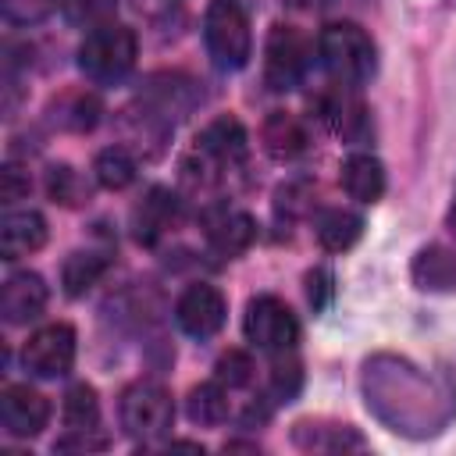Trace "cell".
Returning a JSON list of instances; mask_svg holds the SVG:
<instances>
[{
    "mask_svg": "<svg viewBox=\"0 0 456 456\" xmlns=\"http://www.w3.org/2000/svg\"><path fill=\"white\" fill-rule=\"evenodd\" d=\"M317 57L328 78H335L342 89L363 86L378 68L374 39L356 21H331L317 36Z\"/></svg>",
    "mask_w": 456,
    "mask_h": 456,
    "instance_id": "obj_1",
    "label": "cell"
},
{
    "mask_svg": "<svg viewBox=\"0 0 456 456\" xmlns=\"http://www.w3.org/2000/svg\"><path fill=\"white\" fill-rule=\"evenodd\" d=\"M203 43L221 71H239L246 68L253 53V36H249V18L239 0H210L203 14Z\"/></svg>",
    "mask_w": 456,
    "mask_h": 456,
    "instance_id": "obj_2",
    "label": "cell"
},
{
    "mask_svg": "<svg viewBox=\"0 0 456 456\" xmlns=\"http://www.w3.org/2000/svg\"><path fill=\"white\" fill-rule=\"evenodd\" d=\"M135 53H139V43H135V32L128 25H100L93 28L82 46H78V68L86 78L100 82V86H110V82H121L132 68H135Z\"/></svg>",
    "mask_w": 456,
    "mask_h": 456,
    "instance_id": "obj_3",
    "label": "cell"
},
{
    "mask_svg": "<svg viewBox=\"0 0 456 456\" xmlns=\"http://www.w3.org/2000/svg\"><path fill=\"white\" fill-rule=\"evenodd\" d=\"M118 413H121V428L125 435L132 438H160L171 420H175V403H171V392L157 381H135L121 392V403H118Z\"/></svg>",
    "mask_w": 456,
    "mask_h": 456,
    "instance_id": "obj_4",
    "label": "cell"
},
{
    "mask_svg": "<svg viewBox=\"0 0 456 456\" xmlns=\"http://www.w3.org/2000/svg\"><path fill=\"white\" fill-rule=\"evenodd\" d=\"M242 331L260 353H271V356L292 353L299 342V321L278 296H253L246 306Z\"/></svg>",
    "mask_w": 456,
    "mask_h": 456,
    "instance_id": "obj_5",
    "label": "cell"
},
{
    "mask_svg": "<svg viewBox=\"0 0 456 456\" xmlns=\"http://www.w3.org/2000/svg\"><path fill=\"white\" fill-rule=\"evenodd\" d=\"M306 68H310L306 39L292 25H274L267 32V46H264V82L274 93H289L303 82Z\"/></svg>",
    "mask_w": 456,
    "mask_h": 456,
    "instance_id": "obj_6",
    "label": "cell"
},
{
    "mask_svg": "<svg viewBox=\"0 0 456 456\" xmlns=\"http://www.w3.org/2000/svg\"><path fill=\"white\" fill-rule=\"evenodd\" d=\"M21 363L36 378H64L75 363V328L57 321L32 331L21 349Z\"/></svg>",
    "mask_w": 456,
    "mask_h": 456,
    "instance_id": "obj_7",
    "label": "cell"
},
{
    "mask_svg": "<svg viewBox=\"0 0 456 456\" xmlns=\"http://www.w3.org/2000/svg\"><path fill=\"white\" fill-rule=\"evenodd\" d=\"M224 314H228V303H224V296L214 289V285H189L182 296H178V303H175V321H178V328L185 331V335H192V338H210V335H217L221 331V324H224Z\"/></svg>",
    "mask_w": 456,
    "mask_h": 456,
    "instance_id": "obj_8",
    "label": "cell"
},
{
    "mask_svg": "<svg viewBox=\"0 0 456 456\" xmlns=\"http://www.w3.org/2000/svg\"><path fill=\"white\" fill-rule=\"evenodd\" d=\"M50 420V403L28 385H7L0 392V424L11 438H36Z\"/></svg>",
    "mask_w": 456,
    "mask_h": 456,
    "instance_id": "obj_9",
    "label": "cell"
},
{
    "mask_svg": "<svg viewBox=\"0 0 456 456\" xmlns=\"http://www.w3.org/2000/svg\"><path fill=\"white\" fill-rule=\"evenodd\" d=\"M196 157H200L203 171H214V175L242 164L246 160V128L235 118L210 121L196 139Z\"/></svg>",
    "mask_w": 456,
    "mask_h": 456,
    "instance_id": "obj_10",
    "label": "cell"
},
{
    "mask_svg": "<svg viewBox=\"0 0 456 456\" xmlns=\"http://www.w3.org/2000/svg\"><path fill=\"white\" fill-rule=\"evenodd\" d=\"M46 281L36 271H18L0 289V314L7 324H28L46 310Z\"/></svg>",
    "mask_w": 456,
    "mask_h": 456,
    "instance_id": "obj_11",
    "label": "cell"
},
{
    "mask_svg": "<svg viewBox=\"0 0 456 456\" xmlns=\"http://www.w3.org/2000/svg\"><path fill=\"white\" fill-rule=\"evenodd\" d=\"M203 232H207V242H210L214 253L235 256V253H242V249L253 242L256 224H253V217L242 214V210L217 207V210H210V214L203 217Z\"/></svg>",
    "mask_w": 456,
    "mask_h": 456,
    "instance_id": "obj_12",
    "label": "cell"
},
{
    "mask_svg": "<svg viewBox=\"0 0 456 456\" xmlns=\"http://www.w3.org/2000/svg\"><path fill=\"white\" fill-rule=\"evenodd\" d=\"M46 242V221L36 210H7L0 221V256L21 260Z\"/></svg>",
    "mask_w": 456,
    "mask_h": 456,
    "instance_id": "obj_13",
    "label": "cell"
},
{
    "mask_svg": "<svg viewBox=\"0 0 456 456\" xmlns=\"http://www.w3.org/2000/svg\"><path fill=\"white\" fill-rule=\"evenodd\" d=\"M178 221V196L171 189H150L146 200L135 207L132 224H135V239L139 242H157L171 224Z\"/></svg>",
    "mask_w": 456,
    "mask_h": 456,
    "instance_id": "obj_14",
    "label": "cell"
},
{
    "mask_svg": "<svg viewBox=\"0 0 456 456\" xmlns=\"http://www.w3.org/2000/svg\"><path fill=\"white\" fill-rule=\"evenodd\" d=\"M342 189L356 203H374L385 192V167L370 153H353L342 164Z\"/></svg>",
    "mask_w": 456,
    "mask_h": 456,
    "instance_id": "obj_15",
    "label": "cell"
},
{
    "mask_svg": "<svg viewBox=\"0 0 456 456\" xmlns=\"http://www.w3.org/2000/svg\"><path fill=\"white\" fill-rule=\"evenodd\" d=\"M264 150L274 157V160H292L306 150V132L303 125L292 118V114H271L264 121Z\"/></svg>",
    "mask_w": 456,
    "mask_h": 456,
    "instance_id": "obj_16",
    "label": "cell"
},
{
    "mask_svg": "<svg viewBox=\"0 0 456 456\" xmlns=\"http://www.w3.org/2000/svg\"><path fill=\"white\" fill-rule=\"evenodd\" d=\"M413 281L420 289H456V253L428 246L413 260Z\"/></svg>",
    "mask_w": 456,
    "mask_h": 456,
    "instance_id": "obj_17",
    "label": "cell"
},
{
    "mask_svg": "<svg viewBox=\"0 0 456 456\" xmlns=\"http://www.w3.org/2000/svg\"><path fill=\"white\" fill-rule=\"evenodd\" d=\"M107 267H110V260H107L103 253H93V249H86V253H71V256L64 260V267H61L64 292H68V296H82V292H89V289L103 278Z\"/></svg>",
    "mask_w": 456,
    "mask_h": 456,
    "instance_id": "obj_18",
    "label": "cell"
},
{
    "mask_svg": "<svg viewBox=\"0 0 456 456\" xmlns=\"http://www.w3.org/2000/svg\"><path fill=\"white\" fill-rule=\"evenodd\" d=\"M360 235H363V221H360V214H353V210H328V214H321V221H317V242H321L324 249H331V253L349 249Z\"/></svg>",
    "mask_w": 456,
    "mask_h": 456,
    "instance_id": "obj_19",
    "label": "cell"
},
{
    "mask_svg": "<svg viewBox=\"0 0 456 456\" xmlns=\"http://www.w3.org/2000/svg\"><path fill=\"white\" fill-rule=\"evenodd\" d=\"M93 175L103 189H125L135 182V160L125 146H110V150H100L96 153V164H93Z\"/></svg>",
    "mask_w": 456,
    "mask_h": 456,
    "instance_id": "obj_20",
    "label": "cell"
},
{
    "mask_svg": "<svg viewBox=\"0 0 456 456\" xmlns=\"http://www.w3.org/2000/svg\"><path fill=\"white\" fill-rule=\"evenodd\" d=\"M189 417L196 424H221L228 417V388L214 378L189 392Z\"/></svg>",
    "mask_w": 456,
    "mask_h": 456,
    "instance_id": "obj_21",
    "label": "cell"
},
{
    "mask_svg": "<svg viewBox=\"0 0 456 456\" xmlns=\"http://www.w3.org/2000/svg\"><path fill=\"white\" fill-rule=\"evenodd\" d=\"M96 118H100V103H96V96L71 93V96H64V100L53 103V121H57L61 128L86 132V128L96 125Z\"/></svg>",
    "mask_w": 456,
    "mask_h": 456,
    "instance_id": "obj_22",
    "label": "cell"
},
{
    "mask_svg": "<svg viewBox=\"0 0 456 456\" xmlns=\"http://www.w3.org/2000/svg\"><path fill=\"white\" fill-rule=\"evenodd\" d=\"M96 420H100V399L93 385H71L64 395V424L71 431H82V428H96Z\"/></svg>",
    "mask_w": 456,
    "mask_h": 456,
    "instance_id": "obj_23",
    "label": "cell"
},
{
    "mask_svg": "<svg viewBox=\"0 0 456 456\" xmlns=\"http://www.w3.org/2000/svg\"><path fill=\"white\" fill-rule=\"evenodd\" d=\"M46 189H50V196H53L57 203H64V207H75V203H82V200L89 196L86 182H82L78 171L68 167V164H53V167H50V175H46Z\"/></svg>",
    "mask_w": 456,
    "mask_h": 456,
    "instance_id": "obj_24",
    "label": "cell"
},
{
    "mask_svg": "<svg viewBox=\"0 0 456 456\" xmlns=\"http://www.w3.org/2000/svg\"><path fill=\"white\" fill-rule=\"evenodd\" d=\"M114 11H118V0H64V14L71 25L100 28L114 21Z\"/></svg>",
    "mask_w": 456,
    "mask_h": 456,
    "instance_id": "obj_25",
    "label": "cell"
},
{
    "mask_svg": "<svg viewBox=\"0 0 456 456\" xmlns=\"http://www.w3.org/2000/svg\"><path fill=\"white\" fill-rule=\"evenodd\" d=\"M217 381L232 392V388H242V385H249V378H253V360L246 356V353H239V349H228L221 360H217Z\"/></svg>",
    "mask_w": 456,
    "mask_h": 456,
    "instance_id": "obj_26",
    "label": "cell"
},
{
    "mask_svg": "<svg viewBox=\"0 0 456 456\" xmlns=\"http://www.w3.org/2000/svg\"><path fill=\"white\" fill-rule=\"evenodd\" d=\"M0 7L11 25H36L57 11V0H0Z\"/></svg>",
    "mask_w": 456,
    "mask_h": 456,
    "instance_id": "obj_27",
    "label": "cell"
},
{
    "mask_svg": "<svg viewBox=\"0 0 456 456\" xmlns=\"http://www.w3.org/2000/svg\"><path fill=\"white\" fill-rule=\"evenodd\" d=\"M331 292H335V278H331V271H328V267H314V271L306 274V296H310V306H314V310H324L328 299H331Z\"/></svg>",
    "mask_w": 456,
    "mask_h": 456,
    "instance_id": "obj_28",
    "label": "cell"
},
{
    "mask_svg": "<svg viewBox=\"0 0 456 456\" xmlns=\"http://www.w3.org/2000/svg\"><path fill=\"white\" fill-rule=\"evenodd\" d=\"M21 192H28V178H21L18 167H4V203L21 200Z\"/></svg>",
    "mask_w": 456,
    "mask_h": 456,
    "instance_id": "obj_29",
    "label": "cell"
},
{
    "mask_svg": "<svg viewBox=\"0 0 456 456\" xmlns=\"http://www.w3.org/2000/svg\"><path fill=\"white\" fill-rule=\"evenodd\" d=\"M449 224L456 228V200H452V210H449Z\"/></svg>",
    "mask_w": 456,
    "mask_h": 456,
    "instance_id": "obj_30",
    "label": "cell"
}]
</instances>
